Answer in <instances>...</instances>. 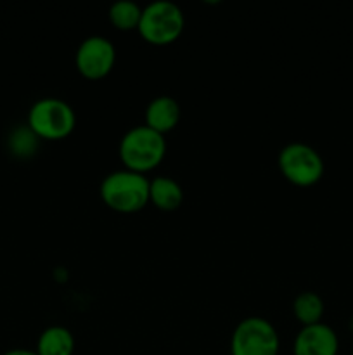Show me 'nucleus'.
I'll list each match as a JSON object with an SVG mask.
<instances>
[{"label":"nucleus","mask_w":353,"mask_h":355,"mask_svg":"<svg viewBox=\"0 0 353 355\" xmlns=\"http://www.w3.org/2000/svg\"><path fill=\"white\" fill-rule=\"evenodd\" d=\"M149 180L144 173L125 166L113 170L100 180L99 194L107 208L118 214H135L149 203Z\"/></svg>","instance_id":"nucleus-1"},{"label":"nucleus","mask_w":353,"mask_h":355,"mask_svg":"<svg viewBox=\"0 0 353 355\" xmlns=\"http://www.w3.org/2000/svg\"><path fill=\"white\" fill-rule=\"evenodd\" d=\"M118 155L125 168L145 175L165 159L166 139L145 123L135 125L121 135Z\"/></svg>","instance_id":"nucleus-2"},{"label":"nucleus","mask_w":353,"mask_h":355,"mask_svg":"<svg viewBox=\"0 0 353 355\" xmlns=\"http://www.w3.org/2000/svg\"><path fill=\"white\" fill-rule=\"evenodd\" d=\"M26 125L40 141H61L76 127V111L62 97L45 96L28 110Z\"/></svg>","instance_id":"nucleus-3"},{"label":"nucleus","mask_w":353,"mask_h":355,"mask_svg":"<svg viewBox=\"0 0 353 355\" xmlns=\"http://www.w3.org/2000/svg\"><path fill=\"white\" fill-rule=\"evenodd\" d=\"M185 28V16L172 0H152L142 7L137 31L147 44L170 45L176 42Z\"/></svg>","instance_id":"nucleus-4"},{"label":"nucleus","mask_w":353,"mask_h":355,"mask_svg":"<svg viewBox=\"0 0 353 355\" xmlns=\"http://www.w3.org/2000/svg\"><path fill=\"white\" fill-rule=\"evenodd\" d=\"M277 165L287 182L298 187H311L324 177L325 163L314 146L301 141L287 142L277 156Z\"/></svg>","instance_id":"nucleus-5"},{"label":"nucleus","mask_w":353,"mask_h":355,"mask_svg":"<svg viewBox=\"0 0 353 355\" xmlns=\"http://www.w3.org/2000/svg\"><path fill=\"white\" fill-rule=\"evenodd\" d=\"M279 331L262 315L241 319L232 331L230 355H279Z\"/></svg>","instance_id":"nucleus-6"},{"label":"nucleus","mask_w":353,"mask_h":355,"mask_svg":"<svg viewBox=\"0 0 353 355\" xmlns=\"http://www.w3.org/2000/svg\"><path fill=\"white\" fill-rule=\"evenodd\" d=\"M116 62V47L104 35H89L80 42L75 52V66L82 76L100 80L111 73Z\"/></svg>","instance_id":"nucleus-7"},{"label":"nucleus","mask_w":353,"mask_h":355,"mask_svg":"<svg viewBox=\"0 0 353 355\" xmlns=\"http://www.w3.org/2000/svg\"><path fill=\"white\" fill-rule=\"evenodd\" d=\"M339 336L324 321L301 326L293 340V355H338Z\"/></svg>","instance_id":"nucleus-8"},{"label":"nucleus","mask_w":353,"mask_h":355,"mask_svg":"<svg viewBox=\"0 0 353 355\" xmlns=\"http://www.w3.org/2000/svg\"><path fill=\"white\" fill-rule=\"evenodd\" d=\"M180 104L172 96H156L149 101L144 111V123L152 130L165 135L173 130L180 121Z\"/></svg>","instance_id":"nucleus-9"},{"label":"nucleus","mask_w":353,"mask_h":355,"mask_svg":"<svg viewBox=\"0 0 353 355\" xmlns=\"http://www.w3.org/2000/svg\"><path fill=\"white\" fill-rule=\"evenodd\" d=\"M183 189L173 177L158 175L149 180V203L161 211H173L182 205Z\"/></svg>","instance_id":"nucleus-10"},{"label":"nucleus","mask_w":353,"mask_h":355,"mask_svg":"<svg viewBox=\"0 0 353 355\" xmlns=\"http://www.w3.org/2000/svg\"><path fill=\"white\" fill-rule=\"evenodd\" d=\"M35 352L38 355H73L75 336H73L71 329L62 324L47 326L38 335Z\"/></svg>","instance_id":"nucleus-11"},{"label":"nucleus","mask_w":353,"mask_h":355,"mask_svg":"<svg viewBox=\"0 0 353 355\" xmlns=\"http://www.w3.org/2000/svg\"><path fill=\"white\" fill-rule=\"evenodd\" d=\"M325 305L324 300L315 291H301L293 300V314L301 326H310L322 322Z\"/></svg>","instance_id":"nucleus-12"},{"label":"nucleus","mask_w":353,"mask_h":355,"mask_svg":"<svg viewBox=\"0 0 353 355\" xmlns=\"http://www.w3.org/2000/svg\"><path fill=\"white\" fill-rule=\"evenodd\" d=\"M142 6H138L134 0H116L111 3L107 10L111 24L120 31L137 30L138 21H141Z\"/></svg>","instance_id":"nucleus-13"},{"label":"nucleus","mask_w":353,"mask_h":355,"mask_svg":"<svg viewBox=\"0 0 353 355\" xmlns=\"http://www.w3.org/2000/svg\"><path fill=\"white\" fill-rule=\"evenodd\" d=\"M38 146H40V139L26 123L12 128L7 137V148L17 158H30L37 153Z\"/></svg>","instance_id":"nucleus-14"},{"label":"nucleus","mask_w":353,"mask_h":355,"mask_svg":"<svg viewBox=\"0 0 353 355\" xmlns=\"http://www.w3.org/2000/svg\"><path fill=\"white\" fill-rule=\"evenodd\" d=\"M2 355H38V354L31 349H21V347H17V349L7 350V352H3Z\"/></svg>","instance_id":"nucleus-15"},{"label":"nucleus","mask_w":353,"mask_h":355,"mask_svg":"<svg viewBox=\"0 0 353 355\" xmlns=\"http://www.w3.org/2000/svg\"><path fill=\"white\" fill-rule=\"evenodd\" d=\"M350 329H352V331H353V319H352V321H350Z\"/></svg>","instance_id":"nucleus-16"},{"label":"nucleus","mask_w":353,"mask_h":355,"mask_svg":"<svg viewBox=\"0 0 353 355\" xmlns=\"http://www.w3.org/2000/svg\"><path fill=\"white\" fill-rule=\"evenodd\" d=\"M352 355H353V347H352Z\"/></svg>","instance_id":"nucleus-17"}]
</instances>
